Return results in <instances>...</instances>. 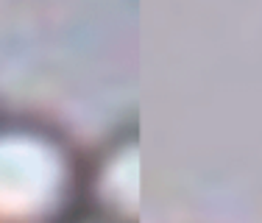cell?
Returning a JSON list of instances; mask_svg holds the SVG:
<instances>
[{
    "instance_id": "3",
    "label": "cell",
    "mask_w": 262,
    "mask_h": 223,
    "mask_svg": "<svg viewBox=\"0 0 262 223\" xmlns=\"http://www.w3.org/2000/svg\"><path fill=\"white\" fill-rule=\"evenodd\" d=\"M70 223H112V220H103V218H92V215H76V218H73Z\"/></svg>"
},
{
    "instance_id": "1",
    "label": "cell",
    "mask_w": 262,
    "mask_h": 223,
    "mask_svg": "<svg viewBox=\"0 0 262 223\" xmlns=\"http://www.w3.org/2000/svg\"><path fill=\"white\" fill-rule=\"evenodd\" d=\"M81 157L34 115H0V223H70L81 215Z\"/></svg>"
},
{
    "instance_id": "2",
    "label": "cell",
    "mask_w": 262,
    "mask_h": 223,
    "mask_svg": "<svg viewBox=\"0 0 262 223\" xmlns=\"http://www.w3.org/2000/svg\"><path fill=\"white\" fill-rule=\"evenodd\" d=\"M81 212L112 223H140V131L117 126L81 157Z\"/></svg>"
}]
</instances>
